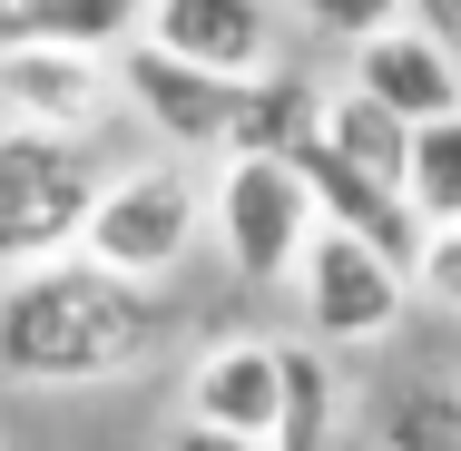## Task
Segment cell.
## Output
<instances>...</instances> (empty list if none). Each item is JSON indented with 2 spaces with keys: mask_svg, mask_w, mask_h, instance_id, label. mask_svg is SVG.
Wrapping results in <instances>:
<instances>
[{
  "mask_svg": "<svg viewBox=\"0 0 461 451\" xmlns=\"http://www.w3.org/2000/svg\"><path fill=\"white\" fill-rule=\"evenodd\" d=\"M186 412L276 442V422H285V344H216V354L186 373Z\"/></svg>",
  "mask_w": 461,
  "mask_h": 451,
  "instance_id": "cell-10",
  "label": "cell"
},
{
  "mask_svg": "<svg viewBox=\"0 0 461 451\" xmlns=\"http://www.w3.org/2000/svg\"><path fill=\"white\" fill-rule=\"evenodd\" d=\"M148 344H158L148 275L108 266V256L10 266V294H0V363H10V383H108Z\"/></svg>",
  "mask_w": 461,
  "mask_h": 451,
  "instance_id": "cell-1",
  "label": "cell"
},
{
  "mask_svg": "<svg viewBox=\"0 0 461 451\" xmlns=\"http://www.w3.org/2000/svg\"><path fill=\"white\" fill-rule=\"evenodd\" d=\"M158 0H0V40H69V50H128L148 40Z\"/></svg>",
  "mask_w": 461,
  "mask_h": 451,
  "instance_id": "cell-12",
  "label": "cell"
},
{
  "mask_svg": "<svg viewBox=\"0 0 461 451\" xmlns=\"http://www.w3.org/2000/svg\"><path fill=\"white\" fill-rule=\"evenodd\" d=\"M158 451H276V442H256V432H226V422H206V412H196V422H186V432H167Z\"/></svg>",
  "mask_w": 461,
  "mask_h": 451,
  "instance_id": "cell-18",
  "label": "cell"
},
{
  "mask_svg": "<svg viewBox=\"0 0 461 451\" xmlns=\"http://www.w3.org/2000/svg\"><path fill=\"white\" fill-rule=\"evenodd\" d=\"M148 40H167V50L206 59V69H236V79H266V59H276L266 0H158Z\"/></svg>",
  "mask_w": 461,
  "mask_h": 451,
  "instance_id": "cell-11",
  "label": "cell"
},
{
  "mask_svg": "<svg viewBox=\"0 0 461 451\" xmlns=\"http://www.w3.org/2000/svg\"><path fill=\"white\" fill-rule=\"evenodd\" d=\"M118 79H128V98H138L177 148H256L266 89L236 79V69H206V59H186V50H167V40H128Z\"/></svg>",
  "mask_w": 461,
  "mask_h": 451,
  "instance_id": "cell-4",
  "label": "cell"
},
{
  "mask_svg": "<svg viewBox=\"0 0 461 451\" xmlns=\"http://www.w3.org/2000/svg\"><path fill=\"white\" fill-rule=\"evenodd\" d=\"M422 284L461 314V226H432V246H422Z\"/></svg>",
  "mask_w": 461,
  "mask_h": 451,
  "instance_id": "cell-17",
  "label": "cell"
},
{
  "mask_svg": "<svg viewBox=\"0 0 461 451\" xmlns=\"http://www.w3.org/2000/svg\"><path fill=\"white\" fill-rule=\"evenodd\" d=\"M354 89L393 98L402 118H442V108H461L452 40H442V30H422V20H393V30H373V40H354Z\"/></svg>",
  "mask_w": 461,
  "mask_h": 451,
  "instance_id": "cell-9",
  "label": "cell"
},
{
  "mask_svg": "<svg viewBox=\"0 0 461 451\" xmlns=\"http://www.w3.org/2000/svg\"><path fill=\"white\" fill-rule=\"evenodd\" d=\"M294 167L314 177V206L334 216V226H354V236H373L383 256H402V266L422 275V246H432V216L412 206V186H393V177H373L364 158H344L324 128L294 148Z\"/></svg>",
  "mask_w": 461,
  "mask_h": 451,
  "instance_id": "cell-7",
  "label": "cell"
},
{
  "mask_svg": "<svg viewBox=\"0 0 461 451\" xmlns=\"http://www.w3.org/2000/svg\"><path fill=\"white\" fill-rule=\"evenodd\" d=\"M206 216H216V246H226V266L246 275V284H285V275L304 266L314 226H324L314 177L294 167V148H236L226 177H216V196H206Z\"/></svg>",
  "mask_w": 461,
  "mask_h": 451,
  "instance_id": "cell-3",
  "label": "cell"
},
{
  "mask_svg": "<svg viewBox=\"0 0 461 451\" xmlns=\"http://www.w3.org/2000/svg\"><path fill=\"white\" fill-rule=\"evenodd\" d=\"M98 196H108V177L89 167V148L69 128L10 118V138H0V246H10V266H40L59 246H79Z\"/></svg>",
  "mask_w": 461,
  "mask_h": 451,
  "instance_id": "cell-2",
  "label": "cell"
},
{
  "mask_svg": "<svg viewBox=\"0 0 461 451\" xmlns=\"http://www.w3.org/2000/svg\"><path fill=\"white\" fill-rule=\"evenodd\" d=\"M314 30H334V40H373V30H393V20H422L412 0H294Z\"/></svg>",
  "mask_w": 461,
  "mask_h": 451,
  "instance_id": "cell-16",
  "label": "cell"
},
{
  "mask_svg": "<svg viewBox=\"0 0 461 451\" xmlns=\"http://www.w3.org/2000/svg\"><path fill=\"white\" fill-rule=\"evenodd\" d=\"M294 284H304V334H324V344H373V334L402 314L412 266L383 256L373 236H354V226L324 216L314 246H304V266H294Z\"/></svg>",
  "mask_w": 461,
  "mask_h": 451,
  "instance_id": "cell-5",
  "label": "cell"
},
{
  "mask_svg": "<svg viewBox=\"0 0 461 451\" xmlns=\"http://www.w3.org/2000/svg\"><path fill=\"white\" fill-rule=\"evenodd\" d=\"M324 422H334V373L285 344V422H276V451H324Z\"/></svg>",
  "mask_w": 461,
  "mask_h": 451,
  "instance_id": "cell-15",
  "label": "cell"
},
{
  "mask_svg": "<svg viewBox=\"0 0 461 451\" xmlns=\"http://www.w3.org/2000/svg\"><path fill=\"white\" fill-rule=\"evenodd\" d=\"M383 451H461V383H412L383 402Z\"/></svg>",
  "mask_w": 461,
  "mask_h": 451,
  "instance_id": "cell-14",
  "label": "cell"
},
{
  "mask_svg": "<svg viewBox=\"0 0 461 451\" xmlns=\"http://www.w3.org/2000/svg\"><path fill=\"white\" fill-rule=\"evenodd\" d=\"M98 59H108V50H69V40H0V98H10V118L89 138L98 108H108V69H98Z\"/></svg>",
  "mask_w": 461,
  "mask_h": 451,
  "instance_id": "cell-8",
  "label": "cell"
},
{
  "mask_svg": "<svg viewBox=\"0 0 461 451\" xmlns=\"http://www.w3.org/2000/svg\"><path fill=\"white\" fill-rule=\"evenodd\" d=\"M196 186L167 177V167H138V177H108V196H98V216H89V256H108V266H128V275H158L177 266L186 246H196Z\"/></svg>",
  "mask_w": 461,
  "mask_h": 451,
  "instance_id": "cell-6",
  "label": "cell"
},
{
  "mask_svg": "<svg viewBox=\"0 0 461 451\" xmlns=\"http://www.w3.org/2000/svg\"><path fill=\"white\" fill-rule=\"evenodd\" d=\"M432 20H442V30H461V0H432Z\"/></svg>",
  "mask_w": 461,
  "mask_h": 451,
  "instance_id": "cell-19",
  "label": "cell"
},
{
  "mask_svg": "<svg viewBox=\"0 0 461 451\" xmlns=\"http://www.w3.org/2000/svg\"><path fill=\"white\" fill-rule=\"evenodd\" d=\"M412 206L432 226H461V108L412 128Z\"/></svg>",
  "mask_w": 461,
  "mask_h": 451,
  "instance_id": "cell-13",
  "label": "cell"
}]
</instances>
